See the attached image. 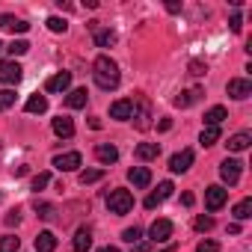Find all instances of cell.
I'll return each mask as SVG.
<instances>
[{
	"instance_id": "cell-1",
	"label": "cell",
	"mask_w": 252,
	"mask_h": 252,
	"mask_svg": "<svg viewBox=\"0 0 252 252\" xmlns=\"http://www.w3.org/2000/svg\"><path fill=\"white\" fill-rule=\"evenodd\" d=\"M92 77H95V83L101 86V89H116L119 86V80H122V74H119V65L107 57V54H101L95 63H92Z\"/></svg>"
},
{
	"instance_id": "cell-2",
	"label": "cell",
	"mask_w": 252,
	"mask_h": 252,
	"mask_svg": "<svg viewBox=\"0 0 252 252\" xmlns=\"http://www.w3.org/2000/svg\"><path fill=\"white\" fill-rule=\"evenodd\" d=\"M107 208H110V214H128L131 208H134V196H131V190H110V196H107Z\"/></svg>"
},
{
	"instance_id": "cell-3",
	"label": "cell",
	"mask_w": 252,
	"mask_h": 252,
	"mask_svg": "<svg viewBox=\"0 0 252 252\" xmlns=\"http://www.w3.org/2000/svg\"><path fill=\"white\" fill-rule=\"evenodd\" d=\"M240 169H243V163L234 160V158H225V160L220 163V175H222V181H225L228 187H234V184L240 181Z\"/></svg>"
},
{
	"instance_id": "cell-4",
	"label": "cell",
	"mask_w": 252,
	"mask_h": 252,
	"mask_svg": "<svg viewBox=\"0 0 252 252\" xmlns=\"http://www.w3.org/2000/svg\"><path fill=\"white\" fill-rule=\"evenodd\" d=\"M24 68L15 60H0V83H18Z\"/></svg>"
},
{
	"instance_id": "cell-5",
	"label": "cell",
	"mask_w": 252,
	"mask_h": 252,
	"mask_svg": "<svg viewBox=\"0 0 252 252\" xmlns=\"http://www.w3.org/2000/svg\"><path fill=\"white\" fill-rule=\"evenodd\" d=\"M225 199H228V190H222L220 184H214V187L205 190V208L208 211H220L225 205Z\"/></svg>"
},
{
	"instance_id": "cell-6",
	"label": "cell",
	"mask_w": 252,
	"mask_h": 252,
	"mask_svg": "<svg viewBox=\"0 0 252 252\" xmlns=\"http://www.w3.org/2000/svg\"><path fill=\"white\" fill-rule=\"evenodd\" d=\"M80 163H83L80 152H65V155H57V158H54V166H57L60 172H74Z\"/></svg>"
},
{
	"instance_id": "cell-7",
	"label": "cell",
	"mask_w": 252,
	"mask_h": 252,
	"mask_svg": "<svg viewBox=\"0 0 252 252\" xmlns=\"http://www.w3.org/2000/svg\"><path fill=\"white\" fill-rule=\"evenodd\" d=\"M134 128L137 131H149L152 128V107H149V101H140V107L134 110Z\"/></svg>"
},
{
	"instance_id": "cell-8",
	"label": "cell",
	"mask_w": 252,
	"mask_h": 252,
	"mask_svg": "<svg viewBox=\"0 0 252 252\" xmlns=\"http://www.w3.org/2000/svg\"><path fill=\"white\" fill-rule=\"evenodd\" d=\"M228 95L231 98H237V101H243V98H249L252 95V80H246V77H234V80H228Z\"/></svg>"
},
{
	"instance_id": "cell-9",
	"label": "cell",
	"mask_w": 252,
	"mask_h": 252,
	"mask_svg": "<svg viewBox=\"0 0 252 252\" xmlns=\"http://www.w3.org/2000/svg\"><path fill=\"white\" fill-rule=\"evenodd\" d=\"M190 166H193V152H190V149H184V152H178V155H172V158H169V169H172L175 175L187 172Z\"/></svg>"
},
{
	"instance_id": "cell-10",
	"label": "cell",
	"mask_w": 252,
	"mask_h": 252,
	"mask_svg": "<svg viewBox=\"0 0 252 252\" xmlns=\"http://www.w3.org/2000/svg\"><path fill=\"white\" fill-rule=\"evenodd\" d=\"M149 234H152L155 243H163V240L172 237V222H169V220H155L152 228H149Z\"/></svg>"
},
{
	"instance_id": "cell-11",
	"label": "cell",
	"mask_w": 252,
	"mask_h": 252,
	"mask_svg": "<svg viewBox=\"0 0 252 252\" xmlns=\"http://www.w3.org/2000/svg\"><path fill=\"white\" fill-rule=\"evenodd\" d=\"M131 116H134V101H131V98H122V101H116V104L110 107V119L125 122V119H131Z\"/></svg>"
},
{
	"instance_id": "cell-12",
	"label": "cell",
	"mask_w": 252,
	"mask_h": 252,
	"mask_svg": "<svg viewBox=\"0 0 252 252\" xmlns=\"http://www.w3.org/2000/svg\"><path fill=\"white\" fill-rule=\"evenodd\" d=\"M68 86H71V71H60V74L48 77V83H45L48 92H65Z\"/></svg>"
},
{
	"instance_id": "cell-13",
	"label": "cell",
	"mask_w": 252,
	"mask_h": 252,
	"mask_svg": "<svg viewBox=\"0 0 252 252\" xmlns=\"http://www.w3.org/2000/svg\"><path fill=\"white\" fill-rule=\"evenodd\" d=\"M128 181L134 184V187H149L152 184V172L146 169V166H134V169H128Z\"/></svg>"
},
{
	"instance_id": "cell-14",
	"label": "cell",
	"mask_w": 252,
	"mask_h": 252,
	"mask_svg": "<svg viewBox=\"0 0 252 252\" xmlns=\"http://www.w3.org/2000/svg\"><path fill=\"white\" fill-rule=\"evenodd\" d=\"M0 30H12V33H27L30 24L15 18V15H0Z\"/></svg>"
},
{
	"instance_id": "cell-15",
	"label": "cell",
	"mask_w": 252,
	"mask_h": 252,
	"mask_svg": "<svg viewBox=\"0 0 252 252\" xmlns=\"http://www.w3.org/2000/svg\"><path fill=\"white\" fill-rule=\"evenodd\" d=\"M54 134L57 137H74V122L68 119V116H60V119H54Z\"/></svg>"
},
{
	"instance_id": "cell-16",
	"label": "cell",
	"mask_w": 252,
	"mask_h": 252,
	"mask_svg": "<svg viewBox=\"0 0 252 252\" xmlns=\"http://www.w3.org/2000/svg\"><path fill=\"white\" fill-rule=\"evenodd\" d=\"M86 101H89V92H86V89H71V92L65 95V107H71V110L86 107Z\"/></svg>"
},
{
	"instance_id": "cell-17",
	"label": "cell",
	"mask_w": 252,
	"mask_h": 252,
	"mask_svg": "<svg viewBox=\"0 0 252 252\" xmlns=\"http://www.w3.org/2000/svg\"><path fill=\"white\" fill-rule=\"evenodd\" d=\"M95 158H98L104 166H110V163L119 160V149H116V146H95Z\"/></svg>"
},
{
	"instance_id": "cell-18",
	"label": "cell",
	"mask_w": 252,
	"mask_h": 252,
	"mask_svg": "<svg viewBox=\"0 0 252 252\" xmlns=\"http://www.w3.org/2000/svg\"><path fill=\"white\" fill-rule=\"evenodd\" d=\"M249 143H252V134L240 131V134H234L225 146H228V152H246V149H249Z\"/></svg>"
},
{
	"instance_id": "cell-19",
	"label": "cell",
	"mask_w": 252,
	"mask_h": 252,
	"mask_svg": "<svg viewBox=\"0 0 252 252\" xmlns=\"http://www.w3.org/2000/svg\"><path fill=\"white\" fill-rule=\"evenodd\" d=\"M89 246H92V231H89V228H80V231L74 234V240H71V249H74V252H86Z\"/></svg>"
},
{
	"instance_id": "cell-20",
	"label": "cell",
	"mask_w": 252,
	"mask_h": 252,
	"mask_svg": "<svg viewBox=\"0 0 252 252\" xmlns=\"http://www.w3.org/2000/svg\"><path fill=\"white\" fill-rule=\"evenodd\" d=\"M222 119H228L225 107H211V110L205 113V128H220V122H222Z\"/></svg>"
},
{
	"instance_id": "cell-21",
	"label": "cell",
	"mask_w": 252,
	"mask_h": 252,
	"mask_svg": "<svg viewBox=\"0 0 252 252\" xmlns=\"http://www.w3.org/2000/svg\"><path fill=\"white\" fill-rule=\"evenodd\" d=\"M202 95H205V92H202L199 86H196V89H187V92H181V95L175 98V107H193Z\"/></svg>"
},
{
	"instance_id": "cell-22",
	"label": "cell",
	"mask_w": 252,
	"mask_h": 252,
	"mask_svg": "<svg viewBox=\"0 0 252 252\" xmlns=\"http://www.w3.org/2000/svg\"><path fill=\"white\" fill-rule=\"evenodd\" d=\"M134 155H137L140 160H155V158L160 155V146H158V143H140Z\"/></svg>"
},
{
	"instance_id": "cell-23",
	"label": "cell",
	"mask_w": 252,
	"mask_h": 252,
	"mask_svg": "<svg viewBox=\"0 0 252 252\" xmlns=\"http://www.w3.org/2000/svg\"><path fill=\"white\" fill-rule=\"evenodd\" d=\"M57 249V237L51 231H39L36 237V252H54Z\"/></svg>"
},
{
	"instance_id": "cell-24",
	"label": "cell",
	"mask_w": 252,
	"mask_h": 252,
	"mask_svg": "<svg viewBox=\"0 0 252 252\" xmlns=\"http://www.w3.org/2000/svg\"><path fill=\"white\" fill-rule=\"evenodd\" d=\"M95 45H98V48L116 45V33H113V30H95Z\"/></svg>"
},
{
	"instance_id": "cell-25",
	"label": "cell",
	"mask_w": 252,
	"mask_h": 252,
	"mask_svg": "<svg viewBox=\"0 0 252 252\" xmlns=\"http://www.w3.org/2000/svg\"><path fill=\"white\" fill-rule=\"evenodd\" d=\"M45 110H48V98L45 95H33L27 101V113H45Z\"/></svg>"
},
{
	"instance_id": "cell-26",
	"label": "cell",
	"mask_w": 252,
	"mask_h": 252,
	"mask_svg": "<svg viewBox=\"0 0 252 252\" xmlns=\"http://www.w3.org/2000/svg\"><path fill=\"white\" fill-rule=\"evenodd\" d=\"M77 178H80V184L86 187V184H95V181H101V178H104V169H83Z\"/></svg>"
},
{
	"instance_id": "cell-27",
	"label": "cell",
	"mask_w": 252,
	"mask_h": 252,
	"mask_svg": "<svg viewBox=\"0 0 252 252\" xmlns=\"http://www.w3.org/2000/svg\"><path fill=\"white\" fill-rule=\"evenodd\" d=\"M234 217H237V220H249V217H252V199L237 202V205H234Z\"/></svg>"
},
{
	"instance_id": "cell-28",
	"label": "cell",
	"mask_w": 252,
	"mask_h": 252,
	"mask_svg": "<svg viewBox=\"0 0 252 252\" xmlns=\"http://www.w3.org/2000/svg\"><path fill=\"white\" fill-rule=\"evenodd\" d=\"M122 240H125V243H131V246H134V243H140V240H143V228H140V225L125 228V231H122Z\"/></svg>"
},
{
	"instance_id": "cell-29",
	"label": "cell",
	"mask_w": 252,
	"mask_h": 252,
	"mask_svg": "<svg viewBox=\"0 0 252 252\" xmlns=\"http://www.w3.org/2000/svg\"><path fill=\"white\" fill-rule=\"evenodd\" d=\"M18 246H21V240L12 237V234H3V237H0V252H18Z\"/></svg>"
},
{
	"instance_id": "cell-30",
	"label": "cell",
	"mask_w": 252,
	"mask_h": 252,
	"mask_svg": "<svg viewBox=\"0 0 252 252\" xmlns=\"http://www.w3.org/2000/svg\"><path fill=\"white\" fill-rule=\"evenodd\" d=\"M217 140H220V128H205V131H202V137H199V143H202V146H214Z\"/></svg>"
},
{
	"instance_id": "cell-31",
	"label": "cell",
	"mask_w": 252,
	"mask_h": 252,
	"mask_svg": "<svg viewBox=\"0 0 252 252\" xmlns=\"http://www.w3.org/2000/svg\"><path fill=\"white\" fill-rule=\"evenodd\" d=\"M15 104V89H0V110H9Z\"/></svg>"
},
{
	"instance_id": "cell-32",
	"label": "cell",
	"mask_w": 252,
	"mask_h": 252,
	"mask_svg": "<svg viewBox=\"0 0 252 252\" xmlns=\"http://www.w3.org/2000/svg\"><path fill=\"white\" fill-rule=\"evenodd\" d=\"M6 51H9V54H12V57H24V54H27V51H30V45H27V42H24V39H15V42H12V45H9V48H6Z\"/></svg>"
},
{
	"instance_id": "cell-33",
	"label": "cell",
	"mask_w": 252,
	"mask_h": 252,
	"mask_svg": "<svg viewBox=\"0 0 252 252\" xmlns=\"http://www.w3.org/2000/svg\"><path fill=\"white\" fill-rule=\"evenodd\" d=\"M65 27H68V24H65L60 15H51V18H48V30H51V33H65Z\"/></svg>"
},
{
	"instance_id": "cell-34",
	"label": "cell",
	"mask_w": 252,
	"mask_h": 252,
	"mask_svg": "<svg viewBox=\"0 0 252 252\" xmlns=\"http://www.w3.org/2000/svg\"><path fill=\"white\" fill-rule=\"evenodd\" d=\"M36 214H39L42 220H54L57 208H54V205H48V202H39V205H36Z\"/></svg>"
},
{
	"instance_id": "cell-35",
	"label": "cell",
	"mask_w": 252,
	"mask_h": 252,
	"mask_svg": "<svg viewBox=\"0 0 252 252\" xmlns=\"http://www.w3.org/2000/svg\"><path fill=\"white\" fill-rule=\"evenodd\" d=\"M48 184H51V175H48V172H39V175H33V190H36V193H39V190H45Z\"/></svg>"
},
{
	"instance_id": "cell-36",
	"label": "cell",
	"mask_w": 252,
	"mask_h": 252,
	"mask_svg": "<svg viewBox=\"0 0 252 252\" xmlns=\"http://www.w3.org/2000/svg\"><path fill=\"white\" fill-rule=\"evenodd\" d=\"M172 190H175V187H172V181H160V187H158V193H155V196L163 202V199H169V196H172Z\"/></svg>"
},
{
	"instance_id": "cell-37",
	"label": "cell",
	"mask_w": 252,
	"mask_h": 252,
	"mask_svg": "<svg viewBox=\"0 0 252 252\" xmlns=\"http://www.w3.org/2000/svg\"><path fill=\"white\" fill-rule=\"evenodd\" d=\"M196 231H211L214 228V217H196Z\"/></svg>"
},
{
	"instance_id": "cell-38",
	"label": "cell",
	"mask_w": 252,
	"mask_h": 252,
	"mask_svg": "<svg viewBox=\"0 0 252 252\" xmlns=\"http://www.w3.org/2000/svg\"><path fill=\"white\" fill-rule=\"evenodd\" d=\"M196 252H220V243H217V240H202V243L196 246Z\"/></svg>"
},
{
	"instance_id": "cell-39",
	"label": "cell",
	"mask_w": 252,
	"mask_h": 252,
	"mask_svg": "<svg viewBox=\"0 0 252 252\" xmlns=\"http://www.w3.org/2000/svg\"><path fill=\"white\" fill-rule=\"evenodd\" d=\"M205 71H208V65H205L202 60H193V63H190V74H196V77H202Z\"/></svg>"
},
{
	"instance_id": "cell-40",
	"label": "cell",
	"mask_w": 252,
	"mask_h": 252,
	"mask_svg": "<svg viewBox=\"0 0 252 252\" xmlns=\"http://www.w3.org/2000/svg\"><path fill=\"white\" fill-rule=\"evenodd\" d=\"M143 205H146V208H149V211H155V208H158V205H160V199H158V196H155V193H152V196H149V199H146V202H143Z\"/></svg>"
},
{
	"instance_id": "cell-41",
	"label": "cell",
	"mask_w": 252,
	"mask_h": 252,
	"mask_svg": "<svg viewBox=\"0 0 252 252\" xmlns=\"http://www.w3.org/2000/svg\"><path fill=\"white\" fill-rule=\"evenodd\" d=\"M228 24H231V30H234V33H240V27H243L240 15H231V21H228Z\"/></svg>"
},
{
	"instance_id": "cell-42",
	"label": "cell",
	"mask_w": 252,
	"mask_h": 252,
	"mask_svg": "<svg viewBox=\"0 0 252 252\" xmlns=\"http://www.w3.org/2000/svg\"><path fill=\"white\" fill-rule=\"evenodd\" d=\"M193 202H196V196H193V193H184V196H181V205H187V208H193Z\"/></svg>"
},
{
	"instance_id": "cell-43",
	"label": "cell",
	"mask_w": 252,
	"mask_h": 252,
	"mask_svg": "<svg viewBox=\"0 0 252 252\" xmlns=\"http://www.w3.org/2000/svg\"><path fill=\"white\" fill-rule=\"evenodd\" d=\"M21 222V217H18V211H12L9 217H6V225H18Z\"/></svg>"
},
{
	"instance_id": "cell-44",
	"label": "cell",
	"mask_w": 252,
	"mask_h": 252,
	"mask_svg": "<svg viewBox=\"0 0 252 252\" xmlns=\"http://www.w3.org/2000/svg\"><path fill=\"white\" fill-rule=\"evenodd\" d=\"M131 252H152V246H149V243H143V240H140V243H134V249H131Z\"/></svg>"
},
{
	"instance_id": "cell-45",
	"label": "cell",
	"mask_w": 252,
	"mask_h": 252,
	"mask_svg": "<svg viewBox=\"0 0 252 252\" xmlns=\"http://www.w3.org/2000/svg\"><path fill=\"white\" fill-rule=\"evenodd\" d=\"M158 128H160V131H172V119H160Z\"/></svg>"
},
{
	"instance_id": "cell-46",
	"label": "cell",
	"mask_w": 252,
	"mask_h": 252,
	"mask_svg": "<svg viewBox=\"0 0 252 252\" xmlns=\"http://www.w3.org/2000/svg\"><path fill=\"white\" fill-rule=\"evenodd\" d=\"M98 252H119V246H101Z\"/></svg>"
},
{
	"instance_id": "cell-47",
	"label": "cell",
	"mask_w": 252,
	"mask_h": 252,
	"mask_svg": "<svg viewBox=\"0 0 252 252\" xmlns=\"http://www.w3.org/2000/svg\"><path fill=\"white\" fill-rule=\"evenodd\" d=\"M0 51H3V42H0Z\"/></svg>"
}]
</instances>
